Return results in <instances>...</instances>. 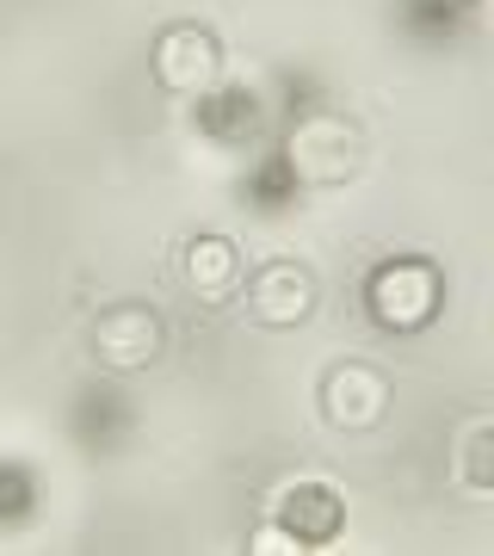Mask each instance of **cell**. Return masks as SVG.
Masks as SVG:
<instances>
[{
	"mask_svg": "<svg viewBox=\"0 0 494 556\" xmlns=\"http://www.w3.org/2000/svg\"><path fill=\"white\" fill-rule=\"evenodd\" d=\"M445 309V273L427 254H390L365 273V316L383 334H420Z\"/></svg>",
	"mask_w": 494,
	"mask_h": 556,
	"instance_id": "6da1fadb",
	"label": "cell"
},
{
	"mask_svg": "<svg viewBox=\"0 0 494 556\" xmlns=\"http://www.w3.org/2000/svg\"><path fill=\"white\" fill-rule=\"evenodd\" d=\"M284 161H291V174L303 192H328V186H346V179L365 167V130L353 118H340V112H303L291 124V137L278 142Z\"/></svg>",
	"mask_w": 494,
	"mask_h": 556,
	"instance_id": "7a4b0ae2",
	"label": "cell"
},
{
	"mask_svg": "<svg viewBox=\"0 0 494 556\" xmlns=\"http://www.w3.org/2000/svg\"><path fill=\"white\" fill-rule=\"evenodd\" d=\"M149 68H155V80L167 87V93H179V100H198L204 87H217L223 80V43L211 25H161L155 31V50H149Z\"/></svg>",
	"mask_w": 494,
	"mask_h": 556,
	"instance_id": "3957f363",
	"label": "cell"
},
{
	"mask_svg": "<svg viewBox=\"0 0 494 556\" xmlns=\"http://www.w3.org/2000/svg\"><path fill=\"white\" fill-rule=\"evenodd\" d=\"M87 340H93V358L105 371H149L167 346V321L149 303H105L87 328Z\"/></svg>",
	"mask_w": 494,
	"mask_h": 556,
	"instance_id": "277c9868",
	"label": "cell"
},
{
	"mask_svg": "<svg viewBox=\"0 0 494 556\" xmlns=\"http://www.w3.org/2000/svg\"><path fill=\"white\" fill-rule=\"evenodd\" d=\"M266 124H273V105L259 87L248 80H217V87H204L192 105V130L211 149H248V142L266 137Z\"/></svg>",
	"mask_w": 494,
	"mask_h": 556,
	"instance_id": "5b68a950",
	"label": "cell"
},
{
	"mask_svg": "<svg viewBox=\"0 0 494 556\" xmlns=\"http://www.w3.org/2000/svg\"><path fill=\"white\" fill-rule=\"evenodd\" d=\"M241 291H248V316L259 328H303L321 303V285L303 260H266L259 273H248Z\"/></svg>",
	"mask_w": 494,
	"mask_h": 556,
	"instance_id": "8992f818",
	"label": "cell"
},
{
	"mask_svg": "<svg viewBox=\"0 0 494 556\" xmlns=\"http://www.w3.org/2000/svg\"><path fill=\"white\" fill-rule=\"evenodd\" d=\"M390 396H395V383L377 365H365V358H346V365H334L321 378V415L340 433H371V427H383L390 420Z\"/></svg>",
	"mask_w": 494,
	"mask_h": 556,
	"instance_id": "52a82bcc",
	"label": "cell"
},
{
	"mask_svg": "<svg viewBox=\"0 0 494 556\" xmlns=\"http://www.w3.org/2000/svg\"><path fill=\"white\" fill-rule=\"evenodd\" d=\"M273 519L296 538V551H328V544L346 532V495L321 477H296V482L278 489Z\"/></svg>",
	"mask_w": 494,
	"mask_h": 556,
	"instance_id": "ba28073f",
	"label": "cell"
},
{
	"mask_svg": "<svg viewBox=\"0 0 494 556\" xmlns=\"http://www.w3.org/2000/svg\"><path fill=\"white\" fill-rule=\"evenodd\" d=\"M137 427V408L118 383H80L75 402H68V433L87 445V452H118Z\"/></svg>",
	"mask_w": 494,
	"mask_h": 556,
	"instance_id": "9c48e42d",
	"label": "cell"
},
{
	"mask_svg": "<svg viewBox=\"0 0 494 556\" xmlns=\"http://www.w3.org/2000/svg\"><path fill=\"white\" fill-rule=\"evenodd\" d=\"M179 278L192 285L198 303H223L241 291V248L229 236H192L179 254Z\"/></svg>",
	"mask_w": 494,
	"mask_h": 556,
	"instance_id": "30bf717a",
	"label": "cell"
},
{
	"mask_svg": "<svg viewBox=\"0 0 494 556\" xmlns=\"http://www.w3.org/2000/svg\"><path fill=\"white\" fill-rule=\"evenodd\" d=\"M241 204H248V211H259V217H284V211H296V204H303V186H296L284 149H266V155L248 167V179H241Z\"/></svg>",
	"mask_w": 494,
	"mask_h": 556,
	"instance_id": "8fae6325",
	"label": "cell"
},
{
	"mask_svg": "<svg viewBox=\"0 0 494 556\" xmlns=\"http://www.w3.org/2000/svg\"><path fill=\"white\" fill-rule=\"evenodd\" d=\"M452 477L464 495L489 501L494 495V420L489 415H470L464 427H457V464Z\"/></svg>",
	"mask_w": 494,
	"mask_h": 556,
	"instance_id": "7c38bea8",
	"label": "cell"
},
{
	"mask_svg": "<svg viewBox=\"0 0 494 556\" xmlns=\"http://www.w3.org/2000/svg\"><path fill=\"white\" fill-rule=\"evenodd\" d=\"M470 13L464 0H402V31L427 50H452L464 31H470Z\"/></svg>",
	"mask_w": 494,
	"mask_h": 556,
	"instance_id": "4fadbf2b",
	"label": "cell"
},
{
	"mask_svg": "<svg viewBox=\"0 0 494 556\" xmlns=\"http://www.w3.org/2000/svg\"><path fill=\"white\" fill-rule=\"evenodd\" d=\"M38 470L20 457H0V532H20L25 519L38 514Z\"/></svg>",
	"mask_w": 494,
	"mask_h": 556,
	"instance_id": "5bb4252c",
	"label": "cell"
},
{
	"mask_svg": "<svg viewBox=\"0 0 494 556\" xmlns=\"http://www.w3.org/2000/svg\"><path fill=\"white\" fill-rule=\"evenodd\" d=\"M248 551H254V556H291V551H296V538L284 532L278 519H259L254 538H248Z\"/></svg>",
	"mask_w": 494,
	"mask_h": 556,
	"instance_id": "9a60e30c",
	"label": "cell"
},
{
	"mask_svg": "<svg viewBox=\"0 0 494 556\" xmlns=\"http://www.w3.org/2000/svg\"><path fill=\"white\" fill-rule=\"evenodd\" d=\"M464 7H476V0H464Z\"/></svg>",
	"mask_w": 494,
	"mask_h": 556,
	"instance_id": "2e32d148",
	"label": "cell"
}]
</instances>
